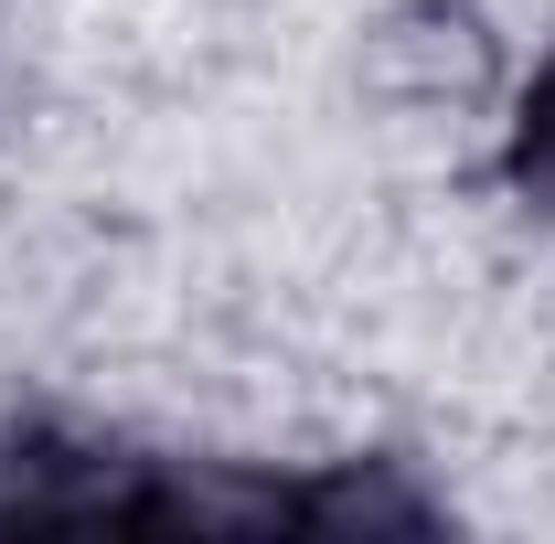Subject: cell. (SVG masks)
I'll list each match as a JSON object with an SVG mask.
<instances>
[{"instance_id":"1","label":"cell","mask_w":555,"mask_h":544,"mask_svg":"<svg viewBox=\"0 0 555 544\" xmlns=\"http://www.w3.org/2000/svg\"><path fill=\"white\" fill-rule=\"evenodd\" d=\"M0 523H43V534H385V523H427V502L374 470L235 480L22 427L0 449Z\"/></svg>"},{"instance_id":"2","label":"cell","mask_w":555,"mask_h":544,"mask_svg":"<svg viewBox=\"0 0 555 544\" xmlns=\"http://www.w3.org/2000/svg\"><path fill=\"white\" fill-rule=\"evenodd\" d=\"M513 182H524V204L555 224V54L534 65V86H524V118H513Z\"/></svg>"}]
</instances>
